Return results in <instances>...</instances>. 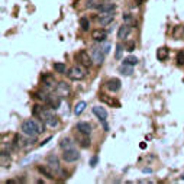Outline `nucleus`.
Masks as SVG:
<instances>
[{
	"instance_id": "c9c22d12",
	"label": "nucleus",
	"mask_w": 184,
	"mask_h": 184,
	"mask_svg": "<svg viewBox=\"0 0 184 184\" xmlns=\"http://www.w3.org/2000/svg\"><path fill=\"white\" fill-rule=\"evenodd\" d=\"M50 141H51V136H50V138H47L45 141H42V142H41V147H42V145H47V144H48Z\"/></svg>"
},
{
	"instance_id": "a211bd4d",
	"label": "nucleus",
	"mask_w": 184,
	"mask_h": 184,
	"mask_svg": "<svg viewBox=\"0 0 184 184\" xmlns=\"http://www.w3.org/2000/svg\"><path fill=\"white\" fill-rule=\"evenodd\" d=\"M100 13H106V12H115L116 10V4L115 3H103L100 7L97 9Z\"/></svg>"
},
{
	"instance_id": "f704fd0d",
	"label": "nucleus",
	"mask_w": 184,
	"mask_h": 184,
	"mask_svg": "<svg viewBox=\"0 0 184 184\" xmlns=\"http://www.w3.org/2000/svg\"><path fill=\"white\" fill-rule=\"evenodd\" d=\"M101 48H103V51H104V52L107 54V52L110 51V48H112V47H110V44H104V45H103Z\"/></svg>"
},
{
	"instance_id": "0eeeda50",
	"label": "nucleus",
	"mask_w": 184,
	"mask_h": 184,
	"mask_svg": "<svg viewBox=\"0 0 184 184\" xmlns=\"http://www.w3.org/2000/svg\"><path fill=\"white\" fill-rule=\"evenodd\" d=\"M113 20H115V15H113V12L100 13V15H99V17H97V22L100 23L101 26H107V25H110Z\"/></svg>"
},
{
	"instance_id": "ddd939ff",
	"label": "nucleus",
	"mask_w": 184,
	"mask_h": 184,
	"mask_svg": "<svg viewBox=\"0 0 184 184\" xmlns=\"http://www.w3.org/2000/svg\"><path fill=\"white\" fill-rule=\"evenodd\" d=\"M47 103L50 104L52 109H58V107H60V104H61V96L51 93L50 96H48V100H47Z\"/></svg>"
},
{
	"instance_id": "7ed1b4c3",
	"label": "nucleus",
	"mask_w": 184,
	"mask_h": 184,
	"mask_svg": "<svg viewBox=\"0 0 184 184\" xmlns=\"http://www.w3.org/2000/svg\"><path fill=\"white\" fill-rule=\"evenodd\" d=\"M75 60L78 61V64L84 65L86 68H90L93 64H94V63H93V58H91V54L88 55V52L86 50L78 51V52L75 54Z\"/></svg>"
},
{
	"instance_id": "b1692460",
	"label": "nucleus",
	"mask_w": 184,
	"mask_h": 184,
	"mask_svg": "<svg viewBox=\"0 0 184 184\" xmlns=\"http://www.w3.org/2000/svg\"><path fill=\"white\" fill-rule=\"evenodd\" d=\"M52 68H54V71H55V73H58V74H65V73L68 71L67 65H65L64 63H54Z\"/></svg>"
},
{
	"instance_id": "4c0bfd02",
	"label": "nucleus",
	"mask_w": 184,
	"mask_h": 184,
	"mask_svg": "<svg viewBox=\"0 0 184 184\" xmlns=\"http://www.w3.org/2000/svg\"><path fill=\"white\" fill-rule=\"evenodd\" d=\"M139 147H141V148H142V150H145V148H147V144H145V142H142V144H141V145H139Z\"/></svg>"
},
{
	"instance_id": "bb28decb",
	"label": "nucleus",
	"mask_w": 184,
	"mask_h": 184,
	"mask_svg": "<svg viewBox=\"0 0 184 184\" xmlns=\"http://www.w3.org/2000/svg\"><path fill=\"white\" fill-rule=\"evenodd\" d=\"M123 64H128V65H136L138 64V58L134 57V55H129V57H126L125 60H123Z\"/></svg>"
},
{
	"instance_id": "20e7f679",
	"label": "nucleus",
	"mask_w": 184,
	"mask_h": 184,
	"mask_svg": "<svg viewBox=\"0 0 184 184\" xmlns=\"http://www.w3.org/2000/svg\"><path fill=\"white\" fill-rule=\"evenodd\" d=\"M47 165H48L54 172L63 174V168L60 165V160H58V157H57L55 154H50V155L47 157Z\"/></svg>"
},
{
	"instance_id": "2eb2a0df",
	"label": "nucleus",
	"mask_w": 184,
	"mask_h": 184,
	"mask_svg": "<svg viewBox=\"0 0 184 184\" xmlns=\"http://www.w3.org/2000/svg\"><path fill=\"white\" fill-rule=\"evenodd\" d=\"M38 171H39L42 175H45L47 178H50V180H54V178H55V172H54L48 165H38Z\"/></svg>"
},
{
	"instance_id": "7c9ffc66",
	"label": "nucleus",
	"mask_w": 184,
	"mask_h": 184,
	"mask_svg": "<svg viewBox=\"0 0 184 184\" xmlns=\"http://www.w3.org/2000/svg\"><path fill=\"white\" fill-rule=\"evenodd\" d=\"M48 96H50V94H47L45 91H38V93H36V97H38L39 100H42L44 103H47V100H48Z\"/></svg>"
},
{
	"instance_id": "6e6552de",
	"label": "nucleus",
	"mask_w": 184,
	"mask_h": 184,
	"mask_svg": "<svg viewBox=\"0 0 184 184\" xmlns=\"http://www.w3.org/2000/svg\"><path fill=\"white\" fill-rule=\"evenodd\" d=\"M106 87H107V90H109V91L116 93V91L120 90L122 84H120V80H119V78H110V80H107V81H106Z\"/></svg>"
},
{
	"instance_id": "9b49d317",
	"label": "nucleus",
	"mask_w": 184,
	"mask_h": 184,
	"mask_svg": "<svg viewBox=\"0 0 184 184\" xmlns=\"http://www.w3.org/2000/svg\"><path fill=\"white\" fill-rule=\"evenodd\" d=\"M75 129L78 131V134H86V135L91 134V125L88 122H78L75 125Z\"/></svg>"
},
{
	"instance_id": "473e14b6",
	"label": "nucleus",
	"mask_w": 184,
	"mask_h": 184,
	"mask_svg": "<svg viewBox=\"0 0 184 184\" xmlns=\"http://www.w3.org/2000/svg\"><path fill=\"white\" fill-rule=\"evenodd\" d=\"M177 64L178 65H184V51L177 54Z\"/></svg>"
},
{
	"instance_id": "dca6fc26",
	"label": "nucleus",
	"mask_w": 184,
	"mask_h": 184,
	"mask_svg": "<svg viewBox=\"0 0 184 184\" xmlns=\"http://www.w3.org/2000/svg\"><path fill=\"white\" fill-rule=\"evenodd\" d=\"M93 113L96 115V117L99 119V120H106V117H107V110L104 109V107H100V106H94L93 107Z\"/></svg>"
},
{
	"instance_id": "5701e85b",
	"label": "nucleus",
	"mask_w": 184,
	"mask_h": 184,
	"mask_svg": "<svg viewBox=\"0 0 184 184\" xmlns=\"http://www.w3.org/2000/svg\"><path fill=\"white\" fill-rule=\"evenodd\" d=\"M44 123H45L47 126H50V128H57V126L60 125V119L55 116V115H52V116H50L47 120H44Z\"/></svg>"
},
{
	"instance_id": "72a5a7b5",
	"label": "nucleus",
	"mask_w": 184,
	"mask_h": 184,
	"mask_svg": "<svg viewBox=\"0 0 184 184\" xmlns=\"http://www.w3.org/2000/svg\"><path fill=\"white\" fill-rule=\"evenodd\" d=\"M97 161H99V157H97V155H94V157L91 158V161H90V165H91V167H94V165L97 164Z\"/></svg>"
},
{
	"instance_id": "2f4dec72",
	"label": "nucleus",
	"mask_w": 184,
	"mask_h": 184,
	"mask_svg": "<svg viewBox=\"0 0 184 184\" xmlns=\"http://www.w3.org/2000/svg\"><path fill=\"white\" fill-rule=\"evenodd\" d=\"M122 51H123L122 44H117V45H116V54H115L116 60H120V58H122Z\"/></svg>"
},
{
	"instance_id": "4468645a",
	"label": "nucleus",
	"mask_w": 184,
	"mask_h": 184,
	"mask_svg": "<svg viewBox=\"0 0 184 184\" xmlns=\"http://www.w3.org/2000/svg\"><path fill=\"white\" fill-rule=\"evenodd\" d=\"M131 28H132V26L123 23V25L117 29V39H125V38H128L129 34H131Z\"/></svg>"
},
{
	"instance_id": "4be33fe9",
	"label": "nucleus",
	"mask_w": 184,
	"mask_h": 184,
	"mask_svg": "<svg viewBox=\"0 0 184 184\" xmlns=\"http://www.w3.org/2000/svg\"><path fill=\"white\" fill-rule=\"evenodd\" d=\"M86 107H87V103H86V101L84 100L78 101V103L74 106V115H75V116H80L84 110H86Z\"/></svg>"
},
{
	"instance_id": "58836bf2",
	"label": "nucleus",
	"mask_w": 184,
	"mask_h": 184,
	"mask_svg": "<svg viewBox=\"0 0 184 184\" xmlns=\"http://www.w3.org/2000/svg\"><path fill=\"white\" fill-rule=\"evenodd\" d=\"M181 180H184V174H183V175H181Z\"/></svg>"
},
{
	"instance_id": "393cba45",
	"label": "nucleus",
	"mask_w": 184,
	"mask_h": 184,
	"mask_svg": "<svg viewBox=\"0 0 184 184\" xmlns=\"http://www.w3.org/2000/svg\"><path fill=\"white\" fill-rule=\"evenodd\" d=\"M57 91H58L60 94H63V96H67L68 93H70V86L65 84L64 81H61V83H58V86H57Z\"/></svg>"
},
{
	"instance_id": "f8f14e48",
	"label": "nucleus",
	"mask_w": 184,
	"mask_h": 184,
	"mask_svg": "<svg viewBox=\"0 0 184 184\" xmlns=\"http://www.w3.org/2000/svg\"><path fill=\"white\" fill-rule=\"evenodd\" d=\"M99 99L100 101L103 103H106L107 106H112V107H120V103L116 100V99H113L112 96H106V94H100L99 96Z\"/></svg>"
},
{
	"instance_id": "6ab92c4d",
	"label": "nucleus",
	"mask_w": 184,
	"mask_h": 184,
	"mask_svg": "<svg viewBox=\"0 0 184 184\" xmlns=\"http://www.w3.org/2000/svg\"><path fill=\"white\" fill-rule=\"evenodd\" d=\"M77 142L83 147V148H87V147H90V138H88V135L86 134H80L77 136Z\"/></svg>"
},
{
	"instance_id": "ea45409f",
	"label": "nucleus",
	"mask_w": 184,
	"mask_h": 184,
	"mask_svg": "<svg viewBox=\"0 0 184 184\" xmlns=\"http://www.w3.org/2000/svg\"><path fill=\"white\" fill-rule=\"evenodd\" d=\"M183 31H184V29H183Z\"/></svg>"
},
{
	"instance_id": "1a4fd4ad",
	"label": "nucleus",
	"mask_w": 184,
	"mask_h": 184,
	"mask_svg": "<svg viewBox=\"0 0 184 184\" xmlns=\"http://www.w3.org/2000/svg\"><path fill=\"white\" fill-rule=\"evenodd\" d=\"M91 38L96 41V42H104L106 41V38H107V31H104V29H94L93 32H91Z\"/></svg>"
},
{
	"instance_id": "f3484780",
	"label": "nucleus",
	"mask_w": 184,
	"mask_h": 184,
	"mask_svg": "<svg viewBox=\"0 0 184 184\" xmlns=\"http://www.w3.org/2000/svg\"><path fill=\"white\" fill-rule=\"evenodd\" d=\"M168 55H170V50H168L167 47H161V48L157 50V58H158V61H165L168 58Z\"/></svg>"
},
{
	"instance_id": "f257e3e1",
	"label": "nucleus",
	"mask_w": 184,
	"mask_h": 184,
	"mask_svg": "<svg viewBox=\"0 0 184 184\" xmlns=\"http://www.w3.org/2000/svg\"><path fill=\"white\" fill-rule=\"evenodd\" d=\"M41 122H42V120H41ZM41 122H38V120H35V119H28V120H25V122L22 123V126H20L22 134L26 135V136L36 138L39 134L44 132V126H42Z\"/></svg>"
},
{
	"instance_id": "f03ea898",
	"label": "nucleus",
	"mask_w": 184,
	"mask_h": 184,
	"mask_svg": "<svg viewBox=\"0 0 184 184\" xmlns=\"http://www.w3.org/2000/svg\"><path fill=\"white\" fill-rule=\"evenodd\" d=\"M86 74H87V71H86V67L84 65H74V67H71L70 70L67 71V77L70 80H74V81H80V80H83L84 77H86Z\"/></svg>"
},
{
	"instance_id": "9d476101",
	"label": "nucleus",
	"mask_w": 184,
	"mask_h": 184,
	"mask_svg": "<svg viewBox=\"0 0 184 184\" xmlns=\"http://www.w3.org/2000/svg\"><path fill=\"white\" fill-rule=\"evenodd\" d=\"M42 84H44V87L47 88V90H57V86L58 84L55 83V80L51 77V75H42Z\"/></svg>"
},
{
	"instance_id": "c756f323",
	"label": "nucleus",
	"mask_w": 184,
	"mask_h": 184,
	"mask_svg": "<svg viewBox=\"0 0 184 184\" xmlns=\"http://www.w3.org/2000/svg\"><path fill=\"white\" fill-rule=\"evenodd\" d=\"M135 48H136V44H135V41H129V42H126V44H125V50L128 51V52H132Z\"/></svg>"
},
{
	"instance_id": "cd10ccee",
	"label": "nucleus",
	"mask_w": 184,
	"mask_h": 184,
	"mask_svg": "<svg viewBox=\"0 0 184 184\" xmlns=\"http://www.w3.org/2000/svg\"><path fill=\"white\" fill-rule=\"evenodd\" d=\"M80 26H81L83 31H88L90 29V20H88V17L83 16L80 19Z\"/></svg>"
},
{
	"instance_id": "c85d7f7f",
	"label": "nucleus",
	"mask_w": 184,
	"mask_h": 184,
	"mask_svg": "<svg viewBox=\"0 0 184 184\" xmlns=\"http://www.w3.org/2000/svg\"><path fill=\"white\" fill-rule=\"evenodd\" d=\"M120 73H122L123 75H131V74H132V65L123 64V65L120 67Z\"/></svg>"
},
{
	"instance_id": "a878e982",
	"label": "nucleus",
	"mask_w": 184,
	"mask_h": 184,
	"mask_svg": "<svg viewBox=\"0 0 184 184\" xmlns=\"http://www.w3.org/2000/svg\"><path fill=\"white\" fill-rule=\"evenodd\" d=\"M104 1L103 0H87V7L88 9H99Z\"/></svg>"
},
{
	"instance_id": "e433bc0d",
	"label": "nucleus",
	"mask_w": 184,
	"mask_h": 184,
	"mask_svg": "<svg viewBox=\"0 0 184 184\" xmlns=\"http://www.w3.org/2000/svg\"><path fill=\"white\" fill-rule=\"evenodd\" d=\"M134 1H135V4H136V6H141V4L144 3V0H134Z\"/></svg>"
},
{
	"instance_id": "aec40b11",
	"label": "nucleus",
	"mask_w": 184,
	"mask_h": 184,
	"mask_svg": "<svg viewBox=\"0 0 184 184\" xmlns=\"http://www.w3.org/2000/svg\"><path fill=\"white\" fill-rule=\"evenodd\" d=\"M60 147L61 150H70V148H74V141L71 138H63L61 142H60Z\"/></svg>"
},
{
	"instance_id": "39448f33",
	"label": "nucleus",
	"mask_w": 184,
	"mask_h": 184,
	"mask_svg": "<svg viewBox=\"0 0 184 184\" xmlns=\"http://www.w3.org/2000/svg\"><path fill=\"white\" fill-rule=\"evenodd\" d=\"M90 54H91L93 63H94L96 65H101V64H103L106 52L103 51V48H101V47H93V48H91V51H90Z\"/></svg>"
},
{
	"instance_id": "423d86ee",
	"label": "nucleus",
	"mask_w": 184,
	"mask_h": 184,
	"mask_svg": "<svg viewBox=\"0 0 184 184\" xmlns=\"http://www.w3.org/2000/svg\"><path fill=\"white\" fill-rule=\"evenodd\" d=\"M78 158H80V152L75 150V147L63 151V160H64L65 162H75Z\"/></svg>"
},
{
	"instance_id": "412c9836",
	"label": "nucleus",
	"mask_w": 184,
	"mask_h": 184,
	"mask_svg": "<svg viewBox=\"0 0 184 184\" xmlns=\"http://www.w3.org/2000/svg\"><path fill=\"white\" fill-rule=\"evenodd\" d=\"M122 19H123V23H126V25H129V26H132V28L136 26V23H138L136 19H135L131 13H123V15H122Z\"/></svg>"
}]
</instances>
